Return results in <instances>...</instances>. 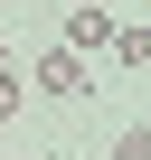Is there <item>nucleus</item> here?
Masks as SVG:
<instances>
[{"label": "nucleus", "instance_id": "1", "mask_svg": "<svg viewBox=\"0 0 151 160\" xmlns=\"http://www.w3.org/2000/svg\"><path fill=\"white\" fill-rule=\"evenodd\" d=\"M29 75V94H47V104H85L95 85H85V57H66V47H47L38 66H19Z\"/></svg>", "mask_w": 151, "mask_h": 160}, {"label": "nucleus", "instance_id": "2", "mask_svg": "<svg viewBox=\"0 0 151 160\" xmlns=\"http://www.w3.org/2000/svg\"><path fill=\"white\" fill-rule=\"evenodd\" d=\"M66 57H95V47H113V10H66V38H57Z\"/></svg>", "mask_w": 151, "mask_h": 160}, {"label": "nucleus", "instance_id": "3", "mask_svg": "<svg viewBox=\"0 0 151 160\" xmlns=\"http://www.w3.org/2000/svg\"><path fill=\"white\" fill-rule=\"evenodd\" d=\"M104 57L142 75V66H151V28H142V19H113V47H104Z\"/></svg>", "mask_w": 151, "mask_h": 160}, {"label": "nucleus", "instance_id": "4", "mask_svg": "<svg viewBox=\"0 0 151 160\" xmlns=\"http://www.w3.org/2000/svg\"><path fill=\"white\" fill-rule=\"evenodd\" d=\"M19 104H29V75H19V57H0V122H10Z\"/></svg>", "mask_w": 151, "mask_h": 160}, {"label": "nucleus", "instance_id": "5", "mask_svg": "<svg viewBox=\"0 0 151 160\" xmlns=\"http://www.w3.org/2000/svg\"><path fill=\"white\" fill-rule=\"evenodd\" d=\"M113 160H151V132H142V122H132V132H123V141H113Z\"/></svg>", "mask_w": 151, "mask_h": 160}, {"label": "nucleus", "instance_id": "6", "mask_svg": "<svg viewBox=\"0 0 151 160\" xmlns=\"http://www.w3.org/2000/svg\"><path fill=\"white\" fill-rule=\"evenodd\" d=\"M104 10H132V0H104Z\"/></svg>", "mask_w": 151, "mask_h": 160}]
</instances>
